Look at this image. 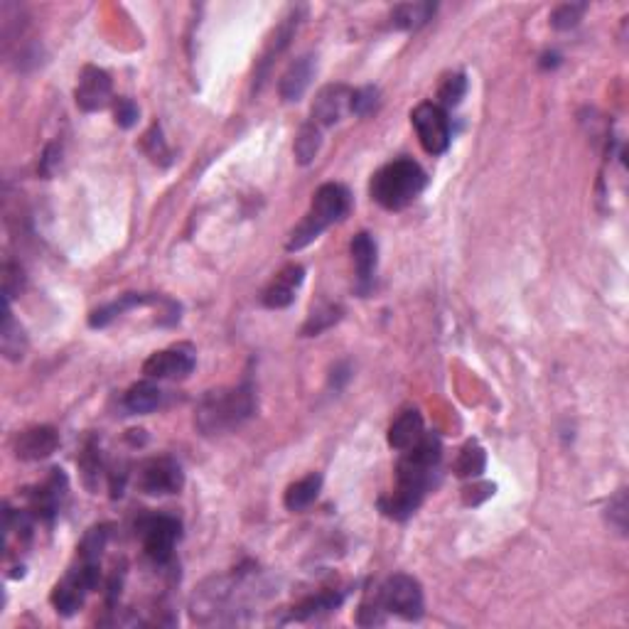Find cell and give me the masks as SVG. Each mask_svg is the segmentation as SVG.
<instances>
[{"label": "cell", "mask_w": 629, "mask_h": 629, "mask_svg": "<svg viewBox=\"0 0 629 629\" xmlns=\"http://www.w3.org/2000/svg\"><path fill=\"white\" fill-rule=\"evenodd\" d=\"M440 458V438L433 433H423V438L413 448L403 450V458L399 460V468H396V489L392 497H383L379 502L386 517L403 521L421 507Z\"/></svg>", "instance_id": "obj_1"}, {"label": "cell", "mask_w": 629, "mask_h": 629, "mask_svg": "<svg viewBox=\"0 0 629 629\" xmlns=\"http://www.w3.org/2000/svg\"><path fill=\"white\" fill-rule=\"evenodd\" d=\"M428 185V175L416 160H393L374 172L369 192L376 205H382L389 212H399L409 207Z\"/></svg>", "instance_id": "obj_3"}, {"label": "cell", "mask_w": 629, "mask_h": 629, "mask_svg": "<svg viewBox=\"0 0 629 629\" xmlns=\"http://www.w3.org/2000/svg\"><path fill=\"white\" fill-rule=\"evenodd\" d=\"M349 205H352V199H349L347 188H342L337 182L323 185V188L314 192L310 212L303 217V221L290 234L288 251H300L307 244H313L314 238L320 237L327 227H332V224H337V221L347 217Z\"/></svg>", "instance_id": "obj_4"}, {"label": "cell", "mask_w": 629, "mask_h": 629, "mask_svg": "<svg viewBox=\"0 0 629 629\" xmlns=\"http://www.w3.org/2000/svg\"><path fill=\"white\" fill-rule=\"evenodd\" d=\"M106 538H109V528L94 527L89 528V534L84 536V541L79 546V558L89 563H102V553L106 548Z\"/></svg>", "instance_id": "obj_27"}, {"label": "cell", "mask_w": 629, "mask_h": 629, "mask_svg": "<svg viewBox=\"0 0 629 629\" xmlns=\"http://www.w3.org/2000/svg\"><path fill=\"white\" fill-rule=\"evenodd\" d=\"M179 531H182V524L175 517H168V514L143 517L138 521V534L143 538L145 553L158 566L172 558V548H175V541L179 538Z\"/></svg>", "instance_id": "obj_7"}, {"label": "cell", "mask_w": 629, "mask_h": 629, "mask_svg": "<svg viewBox=\"0 0 629 629\" xmlns=\"http://www.w3.org/2000/svg\"><path fill=\"white\" fill-rule=\"evenodd\" d=\"M145 150H148V155L153 158L155 162H162V165H168V158H170V150L165 148V140H162L160 136V128L153 126L148 133H145Z\"/></svg>", "instance_id": "obj_34"}, {"label": "cell", "mask_w": 629, "mask_h": 629, "mask_svg": "<svg viewBox=\"0 0 629 629\" xmlns=\"http://www.w3.org/2000/svg\"><path fill=\"white\" fill-rule=\"evenodd\" d=\"M435 3H403L392 13V25L396 30H418L435 15Z\"/></svg>", "instance_id": "obj_21"}, {"label": "cell", "mask_w": 629, "mask_h": 629, "mask_svg": "<svg viewBox=\"0 0 629 629\" xmlns=\"http://www.w3.org/2000/svg\"><path fill=\"white\" fill-rule=\"evenodd\" d=\"M25 288V273L15 264L3 266V290H5V300H13L20 295V290Z\"/></svg>", "instance_id": "obj_32"}, {"label": "cell", "mask_w": 629, "mask_h": 629, "mask_svg": "<svg viewBox=\"0 0 629 629\" xmlns=\"http://www.w3.org/2000/svg\"><path fill=\"white\" fill-rule=\"evenodd\" d=\"M349 251H352V261H354V268H357V281H359V293H369L372 288V276L376 271V241L372 234H357L349 244Z\"/></svg>", "instance_id": "obj_15"}, {"label": "cell", "mask_w": 629, "mask_h": 629, "mask_svg": "<svg viewBox=\"0 0 629 629\" xmlns=\"http://www.w3.org/2000/svg\"><path fill=\"white\" fill-rule=\"evenodd\" d=\"M607 511H610V524L617 528V534H627V492L624 489L614 494V499L610 502Z\"/></svg>", "instance_id": "obj_33"}, {"label": "cell", "mask_w": 629, "mask_h": 629, "mask_svg": "<svg viewBox=\"0 0 629 629\" xmlns=\"http://www.w3.org/2000/svg\"><path fill=\"white\" fill-rule=\"evenodd\" d=\"M313 74H314L313 54H303V57H298V60L293 62V64L285 69V74L281 77V86H278L283 102H288V103L300 102L303 94L307 92L310 82H313Z\"/></svg>", "instance_id": "obj_14"}, {"label": "cell", "mask_w": 629, "mask_h": 629, "mask_svg": "<svg viewBox=\"0 0 629 629\" xmlns=\"http://www.w3.org/2000/svg\"><path fill=\"white\" fill-rule=\"evenodd\" d=\"M487 455L482 450V445L475 440H469L462 452H460L458 462H455V475L458 477H479L485 472Z\"/></svg>", "instance_id": "obj_24"}, {"label": "cell", "mask_w": 629, "mask_h": 629, "mask_svg": "<svg viewBox=\"0 0 629 629\" xmlns=\"http://www.w3.org/2000/svg\"><path fill=\"white\" fill-rule=\"evenodd\" d=\"M357 622L362 627H374V624H383L386 622V607H383L379 593L374 597H366L364 603H362Z\"/></svg>", "instance_id": "obj_30"}, {"label": "cell", "mask_w": 629, "mask_h": 629, "mask_svg": "<svg viewBox=\"0 0 629 629\" xmlns=\"http://www.w3.org/2000/svg\"><path fill=\"white\" fill-rule=\"evenodd\" d=\"M587 5L585 3H566V5H558V8L551 13V25L556 30H570L576 27L585 15Z\"/></svg>", "instance_id": "obj_29"}, {"label": "cell", "mask_w": 629, "mask_h": 629, "mask_svg": "<svg viewBox=\"0 0 629 629\" xmlns=\"http://www.w3.org/2000/svg\"><path fill=\"white\" fill-rule=\"evenodd\" d=\"M79 468H82V472H84V485L89 487V489H96V485H99V477H102L103 472V465H102V455H99V448H96L94 442H89V445H86L84 455H82V460H79Z\"/></svg>", "instance_id": "obj_28"}, {"label": "cell", "mask_w": 629, "mask_h": 629, "mask_svg": "<svg viewBox=\"0 0 629 629\" xmlns=\"http://www.w3.org/2000/svg\"><path fill=\"white\" fill-rule=\"evenodd\" d=\"M352 89L344 84L324 86L313 103V123L317 126H334L352 106Z\"/></svg>", "instance_id": "obj_11"}, {"label": "cell", "mask_w": 629, "mask_h": 629, "mask_svg": "<svg viewBox=\"0 0 629 629\" xmlns=\"http://www.w3.org/2000/svg\"><path fill=\"white\" fill-rule=\"evenodd\" d=\"M162 392L155 386L153 382H138L133 383L131 389L123 396V406H126L128 413H150L160 406Z\"/></svg>", "instance_id": "obj_20"}, {"label": "cell", "mask_w": 629, "mask_h": 629, "mask_svg": "<svg viewBox=\"0 0 629 629\" xmlns=\"http://www.w3.org/2000/svg\"><path fill=\"white\" fill-rule=\"evenodd\" d=\"M411 123L416 128L418 140L425 153L442 155L450 145V119L442 106L433 102L418 103L411 113Z\"/></svg>", "instance_id": "obj_5"}, {"label": "cell", "mask_w": 629, "mask_h": 629, "mask_svg": "<svg viewBox=\"0 0 629 629\" xmlns=\"http://www.w3.org/2000/svg\"><path fill=\"white\" fill-rule=\"evenodd\" d=\"M138 485L150 497H165V494H178L182 489L185 475L172 458H153L138 472Z\"/></svg>", "instance_id": "obj_8"}, {"label": "cell", "mask_w": 629, "mask_h": 629, "mask_svg": "<svg viewBox=\"0 0 629 629\" xmlns=\"http://www.w3.org/2000/svg\"><path fill=\"white\" fill-rule=\"evenodd\" d=\"M340 320H342L340 305H330V303L317 305L313 307V313H310V317H307L305 327H303V334H305V337H314V334H320V332L330 330L332 324H337Z\"/></svg>", "instance_id": "obj_25"}, {"label": "cell", "mask_w": 629, "mask_h": 629, "mask_svg": "<svg viewBox=\"0 0 629 629\" xmlns=\"http://www.w3.org/2000/svg\"><path fill=\"white\" fill-rule=\"evenodd\" d=\"M77 106L82 111H102L111 103V77L99 67H84L79 74Z\"/></svg>", "instance_id": "obj_10"}, {"label": "cell", "mask_w": 629, "mask_h": 629, "mask_svg": "<svg viewBox=\"0 0 629 629\" xmlns=\"http://www.w3.org/2000/svg\"><path fill=\"white\" fill-rule=\"evenodd\" d=\"M468 94V79L465 74H450V77L442 79L440 89H438V99L442 109H455L462 99Z\"/></svg>", "instance_id": "obj_26"}, {"label": "cell", "mask_w": 629, "mask_h": 629, "mask_svg": "<svg viewBox=\"0 0 629 629\" xmlns=\"http://www.w3.org/2000/svg\"><path fill=\"white\" fill-rule=\"evenodd\" d=\"M195 352L188 347H172L155 352L145 359L143 374L148 379H188L195 372Z\"/></svg>", "instance_id": "obj_9"}, {"label": "cell", "mask_w": 629, "mask_h": 629, "mask_svg": "<svg viewBox=\"0 0 629 629\" xmlns=\"http://www.w3.org/2000/svg\"><path fill=\"white\" fill-rule=\"evenodd\" d=\"M64 489H67V477L62 475V469H52V477L47 479V485H43L33 494V517L52 519L60 511Z\"/></svg>", "instance_id": "obj_16"}, {"label": "cell", "mask_w": 629, "mask_h": 629, "mask_svg": "<svg viewBox=\"0 0 629 629\" xmlns=\"http://www.w3.org/2000/svg\"><path fill=\"white\" fill-rule=\"evenodd\" d=\"M340 605H342V593H332V590H327V593H320V595H313V597H307V600H303V603L293 610L290 620H310V617H317V614L337 610Z\"/></svg>", "instance_id": "obj_22"}, {"label": "cell", "mask_w": 629, "mask_h": 629, "mask_svg": "<svg viewBox=\"0 0 629 629\" xmlns=\"http://www.w3.org/2000/svg\"><path fill=\"white\" fill-rule=\"evenodd\" d=\"M0 349H3V354L10 362H20L27 352L25 330L13 317L8 300H5V313H3V324H0Z\"/></svg>", "instance_id": "obj_18"}, {"label": "cell", "mask_w": 629, "mask_h": 629, "mask_svg": "<svg viewBox=\"0 0 629 629\" xmlns=\"http://www.w3.org/2000/svg\"><path fill=\"white\" fill-rule=\"evenodd\" d=\"M423 418L416 409L403 411L389 428V445L393 450H409L421 438H423Z\"/></svg>", "instance_id": "obj_17"}, {"label": "cell", "mask_w": 629, "mask_h": 629, "mask_svg": "<svg viewBox=\"0 0 629 629\" xmlns=\"http://www.w3.org/2000/svg\"><path fill=\"white\" fill-rule=\"evenodd\" d=\"M113 116H116V123L121 128L136 126L138 121V106L131 99H119L116 102V109H113Z\"/></svg>", "instance_id": "obj_35"}, {"label": "cell", "mask_w": 629, "mask_h": 629, "mask_svg": "<svg viewBox=\"0 0 629 629\" xmlns=\"http://www.w3.org/2000/svg\"><path fill=\"white\" fill-rule=\"evenodd\" d=\"M320 145H323V133H320V126L317 123H305L300 128L298 138H295V145H293V153H295V160L300 165H310V162L317 158L320 153Z\"/></svg>", "instance_id": "obj_23"}, {"label": "cell", "mask_w": 629, "mask_h": 629, "mask_svg": "<svg viewBox=\"0 0 629 629\" xmlns=\"http://www.w3.org/2000/svg\"><path fill=\"white\" fill-rule=\"evenodd\" d=\"M57 448H60V433L50 425H37V428L23 431L15 438V455L27 462L50 458Z\"/></svg>", "instance_id": "obj_12"}, {"label": "cell", "mask_w": 629, "mask_h": 629, "mask_svg": "<svg viewBox=\"0 0 629 629\" xmlns=\"http://www.w3.org/2000/svg\"><path fill=\"white\" fill-rule=\"evenodd\" d=\"M60 155H62V150L57 148V145H50V148L44 150L43 175H52V172H54V168L60 165Z\"/></svg>", "instance_id": "obj_36"}, {"label": "cell", "mask_w": 629, "mask_h": 629, "mask_svg": "<svg viewBox=\"0 0 629 629\" xmlns=\"http://www.w3.org/2000/svg\"><path fill=\"white\" fill-rule=\"evenodd\" d=\"M323 489V477L320 475H307L303 479H298L295 485H290L285 489V497H283V504L288 511H303L307 509L310 504L317 499V494Z\"/></svg>", "instance_id": "obj_19"}, {"label": "cell", "mask_w": 629, "mask_h": 629, "mask_svg": "<svg viewBox=\"0 0 629 629\" xmlns=\"http://www.w3.org/2000/svg\"><path fill=\"white\" fill-rule=\"evenodd\" d=\"M254 389L248 383L234 389H217L205 393V399L199 401L195 416L197 428L205 435L229 433L254 416Z\"/></svg>", "instance_id": "obj_2"}, {"label": "cell", "mask_w": 629, "mask_h": 629, "mask_svg": "<svg viewBox=\"0 0 629 629\" xmlns=\"http://www.w3.org/2000/svg\"><path fill=\"white\" fill-rule=\"evenodd\" d=\"M305 278V268L303 266H285L276 281L264 290V305L271 307V310H281V307H288L293 300H295V290L300 288V283Z\"/></svg>", "instance_id": "obj_13"}, {"label": "cell", "mask_w": 629, "mask_h": 629, "mask_svg": "<svg viewBox=\"0 0 629 629\" xmlns=\"http://www.w3.org/2000/svg\"><path fill=\"white\" fill-rule=\"evenodd\" d=\"M376 106H379V89L364 86V89H357V92L352 94V106H349V111L357 113V116H369L372 111H376Z\"/></svg>", "instance_id": "obj_31"}, {"label": "cell", "mask_w": 629, "mask_h": 629, "mask_svg": "<svg viewBox=\"0 0 629 629\" xmlns=\"http://www.w3.org/2000/svg\"><path fill=\"white\" fill-rule=\"evenodd\" d=\"M379 597H382L386 613H393L403 617V620H421L423 617V590L421 583L411 576H392L382 587H379Z\"/></svg>", "instance_id": "obj_6"}]
</instances>
